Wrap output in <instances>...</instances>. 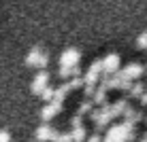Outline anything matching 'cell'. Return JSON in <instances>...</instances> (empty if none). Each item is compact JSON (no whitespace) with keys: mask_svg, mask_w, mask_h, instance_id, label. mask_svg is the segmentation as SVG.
<instances>
[{"mask_svg":"<svg viewBox=\"0 0 147 142\" xmlns=\"http://www.w3.org/2000/svg\"><path fill=\"white\" fill-rule=\"evenodd\" d=\"M0 142H11V134H9L7 129L0 131Z\"/></svg>","mask_w":147,"mask_h":142,"instance_id":"ffe728a7","label":"cell"},{"mask_svg":"<svg viewBox=\"0 0 147 142\" xmlns=\"http://www.w3.org/2000/svg\"><path fill=\"white\" fill-rule=\"evenodd\" d=\"M51 142H73V136L70 134H58Z\"/></svg>","mask_w":147,"mask_h":142,"instance_id":"e0dca14e","label":"cell"},{"mask_svg":"<svg viewBox=\"0 0 147 142\" xmlns=\"http://www.w3.org/2000/svg\"><path fill=\"white\" fill-rule=\"evenodd\" d=\"M130 95H134V98L143 95V85H141V83H134L132 87H130Z\"/></svg>","mask_w":147,"mask_h":142,"instance_id":"2e32d148","label":"cell"},{"mask_svg":"<svg viewBox=\"0 0 147 142\" xmlns=\"http://www.w3.org/2000/svg\"><path fill=\"white\" fill-rule=\"evenodd\" d=\"M119 74H121L126 81H134V79H139L141 74H143V68H141L139 64H130V66H126Z\"/></svg>","mask_w":147,"mask_h":142,"instance_id":"9c48e42d","label":"cell"},{"mask_svg":"<svg viewBox=\"0 0 147 142\" xmlns=\"http://www.w3.org/2000/svg\"><path fill=\"white\" fill-rule=\"evenodd\" d=\"M62 110V102H58V100H51V102H47L45 104V108L40 110V117H43V121L45 123H49V121L53 119L55 115Z\"/></svg>","mask_w":147,"mask_h":142,"instance_id":"5b68a950","label":"cell"},{"mask_svg":"<svg viewBox=\"0 0 147 142\" xmlns=\"http://www.w3.org/2000/svg\"><path fill=\"white\" fill-rule=\"evenodd\" d=\"M47 64H49V55L43 53L38 47H34L32 51L26 55V66H30V68H40V70H45V68H47Z\"/></svg>","mask_w":147,"mask_h":142,"instance_id":"7a4b0ae2","label":"cell"},{"mask_svg":"<svg viewBox=\"0 0 147 142\" xmlns=\"http://www.w3.org/2000/svg\"><path fill=\"white\" fill-rule=\"evenodd\" d=\"M134 138V123H128V121H124V123L119 125H113L107 136H105L102 142H130Z\"/></svg>","mask_w":147,"mask_h":142,"instance_id":"6da1fadb","label":"cell"},{"mask_svg":"<svg viewBox=\"0 0 147 142\" xmlns=\"http://www.w3.org/2000/svg\"><path fill=\"white\" fill-rule=\"evenodd\" d=\"M117 68H119V55L109 53L107 57L102 59V72L105 74H115V72H117Z\"/></svg>","mask_w":147,"mask_h":142,"instance_id":"ba28073f","label":"cell"},{"mask_svg":"<svg viewBox=\"0 0 147 142\" xmlns=\"http://www.w3.org/2000/svg\"><path fill=\"white\" fill-rule=\"evenodd\" d=\"M100 74H102V59H96V62L88 68V72H85V85H92V87H96L98 85V81H100Z\"/></svg>","mask_w":147,"mask_h":142,"instance_id":"3957f363","label":"cell"},{"mask_svg":"<svg viewBox=\"0 0 147 142\" xmlns=\"http://www.w3.org/2000/svg\"><path fill=\"white\" fill-rule=\"evenodd\" d=\"M92 108H94V102H92V100H85V102L79 104L77 115H81V117H83V115H90V113H92Z\"/></svg>","mask_w":147,"mask_h":142,"instance_id":"7c38bea8","label":"cell"},{"mask_svg":"<svg viewBox=\"0 0 147 142\" xmlns=\"http://www.w3.org/2000/svg\"><path fill=\"white\" fill-rule=\"evenodd\" d=\"M55 136H58V131H55L49 123H43L40 127L36 129V134H34V138H36L38 142H51Z\"/></svg>","mask_w":147,"mask_h":142,"instance_id":"52a82bcc","label":"cell"},{"mask_svg":"<svg viewBox=\"0 0 147 142\" xmlns=\"http://www.w3.org/2000/svg\"><path fill=\"white\" fill-rule=\"evenodd\" d=\"M141 142H147V140H145V138H143V140H141Z\"/></svg>","mask_w":147,"mask_h":142,"instance_id":"7402d4cb","label":"cell"},{"mask_svg":"<svg viewBox=\"0 0 147 142\" xmlns=\"http://www.w3.org/2000/svg\"><path fill=\"white\" fill-rule=\"evenodd\" d=\"M79 59H81V51L66 49V51L60 55V68H75V66H79Z\"/></svg>","mask_w":147,"mask_h":142,"instance_id":"277c9868","label":"cell"},{"mask_svg":"<svg viewBox=\"0 0 147 142\" xmlns=\"http://www.w3.org/2000/svg\"><path fill=\"white\" fill-rule=\"evenodd\" d=\"M88 142H102V140H100V136H98V134H96V136H92V138H90Z\"/></svg>","mask_w":147,"mask_h":142,"instance_id":"44dd1931","label":"cell"},{"mask_svg":"<svg viewBox=\"0 0 147 142\" xmlns=\"http://www.w3.org/2000/svg\"><path fill=\"white\" fill-rule=\"evenodd\" d=\"M68 91H73V89H70V85H68V83L60 85V87L55 89V93H53V100H58V102H64V98H66V93H68Z\"/></svg>","mask_w":147,"mask_h":142,"instance_id":"30bf717a","label":"cell"},{"mask_svg":"<svg viewBox=\"0 0 147 142\" xmlns=\"http://www.w3.org/2000/svg\"><path fill=\"white\" fill-rule=\"evenodd\" d=\"M81 119H83L81 115H75L73 121H70V125H73V127H79V125H83V121H81Z\"/></svg>","mask_w":147,"mask_h":142,"instance_id":"d6986e66","label":"cell"},{"mask_svg":"<svg viewBox=\"0 0 147 142\" xmlns=\"http://www.w3.org/2000/svg\"><path fill=\"white\" fill-rule=\"evenodd\" d=\"M92 98H94V100H92L94 104H105V100H107V89H105V87H100V85H98Z\"/></svg>","mask_w":147,"mask_h":142,"instance_id":"8fae6325","label":"cell"},{"mask_svg":"<svg viewBox=\"0 0 147 142\" xmlns=\"http://www.w3.org/2000/svg\"><path fill=\"white\" fill-rule=\"evenodd\" d=\"M136 45H139V49H147V32L141 34L139 40H136Z\"/></svg>","mask_w":147,"mask_h":142,"instance_id":"ac0fdd59","label":"cell"},{"mask_svg":"<svg viewBox=\"0 0 147 142\" xmlns=\"http://www.w3.org/2000/svg\"><path fill=\"white\" fill-rule=\"evenodd\" d=\"M124 117H126L128 123H136V121H141V113H139V110H132V108H126Z\"/></svg>","mask_w":147,"mask_h":142,"instance_id":"5bb4252c","label":"cell"},{"mask_svg":"<svg viewBox=\"0 0 147 142\" xmlns=\"http://www.w3.org/2000/svg\"><path fill=\"white\" fill-rule=\"evenodd\" d=\"M70 136H73V142H83V140H85V129H83V125H79V127H73Z\"/></svg>","mask_w":147,"mask_h":142,"instance_id":"4fadbf2b","label":"cell"},{"mask_svg":"<svg viewBox=\"0 0 147 142\" xmlns=\"http://www.w3.org/2000/svg\"><path fill=\"white\" fill-rule=\"evenodd\" d=\"M145 140H147V136H145Z\"/></svg>","mask_w":147,"mask_h":142,"instance_id":"603a6c76","label":"cell"},{"mask_svg":"<svg viewBox=\"0 0 147 142\" xmlns=\"http://www.w3.org/2000/svg\"><path fill=\"white\" fill-rule=\"evenodd\" d=\"M53 93H55V89L51 87V85H47V87L43 89V93H40V98H43L45 102H51V100H53Z\"/></svg>","mask_w":147,"mask_h":142,"instance_id":"9a60e30c","label":"cell"},{"mask_svg":"<svg viewBox=\"0 0 147 142\" xmlns=\"http://www.w3.org/2000/svg\"><path fill=\"white\" fill-rule=\"evenodd\" d=\"M47 85H49V72H47V70H40L36 77H34V81H32V93L40 95Z\"/></svg>","mask_w":147,"mask_h":142,"instance_id":"8992f818","label":"cell"}]
</instances>
